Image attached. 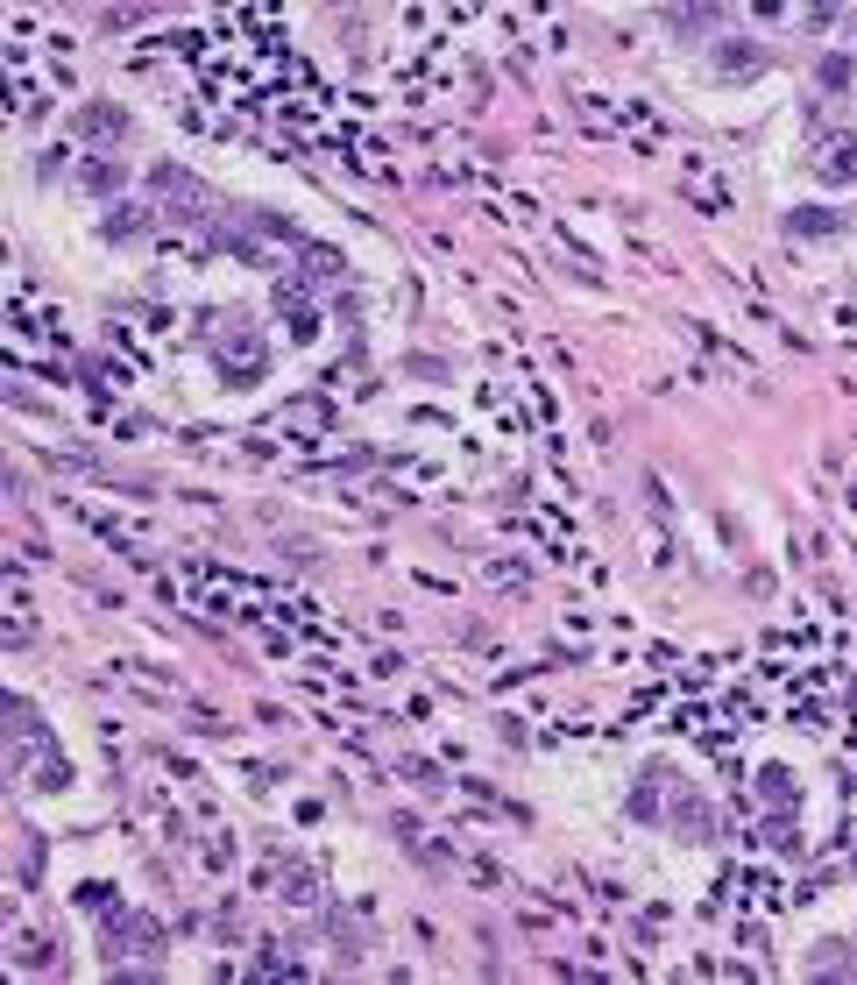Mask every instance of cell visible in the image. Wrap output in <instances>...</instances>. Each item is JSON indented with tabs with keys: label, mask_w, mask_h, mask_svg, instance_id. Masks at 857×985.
Instances as JSON below:
<instances>
[{
	"label": "cell",
	"mask_w": 857,
	"mask_h": 985,
	"mask_svg": "<svg viewBox=\"0 0 857 985\" xmlns=\"http://www.w3.org/2000/svg\"><path fill=\"white\" fill-rule=\"evenodd\" d=\"M213 369L228 376V391H248V383H263V376H269L263 334H255V326H234V334H220V340H213Z\"/></svg>",
	"instance_id": "1"
},
{
	"label": "cell",
	"mask_w": 857,
	"mask_h": 985,
	"mask_svg": "<svg viewBox=\"0 0 857 985\" xmlns=\"http://www.w3.org/2000/svg\"><path fill=\"white\" fill-rule=\"evenodd\" d=\"M149 199H157L171 220H206V206H213L206 185L192 171H177V163H157V171H149Z\"/></svg>",
	"instance_id": "2"
},
{
	"label": "cell",
	"mask_w": 857,
	"mask_h": 985,
	"mask_svg": "<svg viewBox=\"0 0 857 985\" xmlns=\"http://www.w3.org/2000/svg\"><path fill=\"white\" fill-rule=\"evenodd\" d=\"M107 950H114V958H157V950H163V922H149V915L107 922Z\"/></svg>",
	"instance_id": "3"
},
{
	"label": "cell",
	"mask_w": 857,
	"mask_h": 985,
	"mask_svg": "<svg viewBox=\"0 0 857 985\" xmlns=\"http://www.w3.org/2000/svg\"><path fill=\"white\" fill-rule=\"evenodd\" d=\"M269 298H277V312L291 320L298 340H320V305L305 298V283H298V277H277V291H269Z\"/></svg>",
	"instance_id": "4"
},
{
	"label": "cell",
	"mask_w": 857,
	"mask_h": 985,
	"mask_svg": "<svg viewBox=\"0 0 857 985\" xmlns=\"http://www.w3.org/2000/svg\"><path fill=\"white\" fill-rule=\"evenodd\" d=\"M815 171L830 177V185H850V177H857V136H850V128H830V136H822Z\"/></svg>",
	"instance_id": "5"
},
{
	"label": "cell",
	"mask_w": 857,
	"mask_h": 985,
	"mask_svg": "<svg viewBox=\"0 0 857 985\" xmlns=\"http://www.w3.org/2000/svg\"><path fill=\"white\" fill-rule=\"evenodd\" d=\"M673 830H681V844H716L709 795H673Z\"/></svg>",
	"instance_id": "6"
},
{
	"label": "cell",
	"mask_w": 857,
	"mask_h": 985,
	"mask_svg": "<svg viewBox=\"0 0 857 985\" xmlns=\"http://www.w3.org/2000/svg\"><path fill=\"white\" fill-rule=\"evenodd\" d=\"M751 780H758V801H765L773 815H794V809H801V780H794L787 766H758Z\"/></svg>",
	"instance_id": "7"
},
{
	"label": "cell",
	"mask_w": 857,
	"mask_h": 985,
	"mask_svg": "<svg viewBox=\"0 0 857 985\" xmlns=\"http://www.w3.org/2000/svg\"><path fill=\"white\" fill-rule=\"evenodd\" d=\"M758 65H765V43H751V36H723V43H716V79H751Z\"/></svg>",
	"instance_id": "8"
},
{
	"label": "cell",
	"mask_w": 857,
	"mask_h": 985,
	"mask_svg": "<svg viewBox=\"0 0 857 985\" xmlns=\"http://www.w3.org/2000/svg\"><path fill=\"white\" fill-rule=\"evenodd\" d=\"M79 136L85 142H121L128 136V114L107 107V100H85V107H79Z\"/></svg>",
	"instance_id": "9"
},
{
	"label": "cell",
	"mask_w": 857,
	"mask_h": 985,
	"mask_svg": "<svg viewBox=\"0 0 857 985\" xmlns=\"http://www.w3.org/2000/svg\"><path fill=\"white\" fill-rule=\"evenodd\" d=\"M667 780H673L667 766H645L638 773V787H630V815H638V823H659V809H667Z\"/></svg>",
	"instance_id": "10"
},
{
	"label": "cell",
	"mask_w": 857,
	"mask_h": 985,
	"mask_svg": "<svg viewBox=\"0 0 857 985\" xmlns=\"http://www.w3.org/2000/svg\"><path fill=\"white\" fill-rule=\"evenodd\" d=\"M681 185L695 192L709 213H723V206H730V185H723V177H709V163H702V157H681Z\"/></svg>",
	"instance_id": "11"
},
{
	"label": "cell",
	"mask_w": 857,
	"mask_h": 985,
	"mask_svg": "<svg viewBox=\"0 0 857 985\" xmlns=\"http://www.w3.org/2000/svg\"><path fill=\"white\" fill-rule=\"evenodd\" d=\"M277 426H305V432H326V426H334V405H326V397H291V405L277 412Z\"/></svg>",
	"instance_id": "12"
},
{
	"label": "cell",
	"mask_w": 857,
	"mask_h": 985,
	"mask_svg": "<svg viewBox=\"0 0 857 985\" xmlns=\"http://www.w3.org/2000/svg\"><path fill=\"white\" fill-rule=\"evenodd\" d=\"M71 901H79V915H100V922H121V915H128V907L114 901V887H107V879H85V887L71 893Z\"/></svg>",
	"instance_id": "13"
},
{
	"label": "cell",
	"mask_w": 857,
	"mask_h": 985,
	"mask_svg": "<svg viewBox=\"0 0 857 985\" xmlns=\"http://www.w3.org/2000/svg\"><path fill=\"white\" fill-rule=\"evenodd\" d=\"M758 844H765V850H779V858H801V830H794V815H773V809H765Z\"/></svg>",
	"instance_id": "14"
},
{
	"label": "cell",
	"mask_w": 857,
	"mask_h": 985,
	"mask_svg": "<svg viewBox=\"0 0 857 985\" xmlns=\"http://www.w3.org/2000/svg\"><path fill=\"white\" fill-rule=\"evenodd\" d=\"M305 256V283H334V277H348V263H340V248H326V242H305L298 248Z\"/></svg>",
	"instance_id": "15"
},
{
	"label": "cell",
	"mask_w": 857,
	"mask_h": 985,
	"mask_svg": "<svg viewBox=\"0 0 857 985\" xmlns=\"http://www.w3.org/2000/svg\"><path fill=\"white\" fill-rule=\"evenodd\" d=\"M79 185L107 199V192H121V163H107V157H85V163H79Z\"/></svg>",
	"instance_id": "16"
},
{
	"label": "cell",
	"mask_w": 857,
	"mask_h": 985,
	"mask_svg": "<svg viewBox=\"0 0 857 985\" xmlns=\"http://www.w3.org/2000/svg\"><path fill=\"white\" fill-rule=\"evenodd\" d=\"M844 228V213H822V206H794L787 213V234H836Z\"/></svg>",
	"instance_id": "17"
},
{
	"label": "cell",
	"mask_w": 857,
	"mask_h": 985,
	"mask_svg": "<svg viewBox=\"0 0 857 985\" xmlns=\"http://www.w3.org/2000/svg\"><path fill=\"white\" fill-rule=\"evenodd\" d=\"M283 901H291V907H320V901H326L320 872H305V865H298V872H291V893H283Z\"/></svg>",
	"instance_id": "18"
},
{
	"label": "cell",
	"mask_w": 857,
	"mask_h": 985,
	"mask_svg": "<svg viewBox=\"0 0 857 985\" xmlns=\"http://www.w3.org/2000/svg\"><path fill=\"white\" fill-rule=\"evenodd\" d=\"M107 234H114V242H128V234H142V213H135V206H114V213H107Z\"/></svg>",
	"instance_id": "19"
},
{
	"label": "cell",
	"mask_w": 857,
	"mask_h": 985,
	"mask_svg": "<svg viewBox=\"0 0 857 985\" xmlns=\"http://www.w3.org/2000/svg\"><path fill=\"white\" fill-rule=\"evenodd\" d=\"M716 14L709 8H681V14H667V28H681V36H695V28H709Z\"/></svg>",
	"instance_id": "20"
},
{
	"label": "cell",
	"mask_w": 857,
	"mask_h": 985,
	"mask_svg": "<svg viewBox=\"0 0 857 985\" xmlns=\"http://www.w3.org/2000/svg\"><path fill=\"white\" fill-rule=\"evenodd\" d=\"M822 85H830V93H844V85H850V57H822Z\"/></svg>",
	"instance_id": "21"
},
{
	"label": "cell",
	"mask_w": 857,
	"mask_h": 985,
	"mask_svg": "<svg viewBox=\"0 0 857 985\" xmlns=\"http://www.w3.org/2000/svg\"><path fill=\"white\" fill-rule=\"evenodd\" d=\"M206 865H213V872H228V865H234V844L213 837V844H206Z\"/></svg>",
	"instance_id": "22"
}]
</instances>
